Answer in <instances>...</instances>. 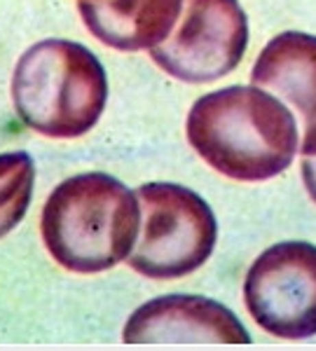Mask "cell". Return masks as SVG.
Here are the masks:
<instances>
[{"instance_id":"cell-1","label":"cell","mask_w":316,"mask_h":351,"mask_svg":"<svg viewBox=\"0 0 316 351\" xmlns=\"http://www.w3.org/2000/svg\"><path fill=\"white\" fill-rule=\"evenodd\" d=\"M297 122L284 101L260 87H225L190 108L185 134L208 167L239 183L284 173L300 150Z\"/></svg>"},{"instance_id":"cell-2","label":"cell","mask_w":316,"mask_h":351,"mask_svg":"<svg viewBox=\"0 0 316 351\" xmlns=\"http://www.w3.org/2000/svg\"><path fill=\"white\" fill-rule=\"evenodd\" d=\"M141 230L136 192L108 173L66 178L47 197L40 218L45 248L64 269L99 274L124 263Z\"/></svg>"},{"instance_id":"cell-3","label":"cell","mask_w":316,"mask_h":351,"mask_svg":"<svg viewBox=\"0 0 316 351\" xmlns=\"http://www.w3.org/2000/svg\"><path fill=\"white\" fill-rule=\"evenodd\" d=\"M14 110L26 127L49 138L92 132L108 101V77L89 47L49 38L28 47L12 75Z\"/></svg>"},{"instance_id":"cell-4","label":"cell","mask_w":316,"mask_h":351,"mask_svg":"<svg viewBox=\"0 0 316 351\" xmlns=\"http://www.w3.org/2000/svg\"><path fill=\"white\" fill-rule=\"evenodd\" d=\"M141 234L127 263L148 279H180L211 258L218 223L197 192L176 183H145L136 190Z\"/></svg>"},{"instance_id":"cell-5","label":"cell","mask_w":316,"mask_h":351,"mask_svg":"<svg viewBox=\"0 0 316 351\" xmlns=\"http://www.w3.org/2000/svg\"><path fill=\"white\" fill-rule=\"evenodd\" d=\"M248 47V19L239 0H185L180 24L150 59L180 82L204 84L232 73Z\"/></svg>"},{"instance_id":"cell-6","label":"cell","mask_w":316,"mask_h":351,"mask_svg":"<svg viewBox=\"0 0 316 351\" xmlns=\"http://www.w3.org/2000/svg\"><path fill=\"white\" fill-rule=\"evenodd\" d=\"M244 302L265 332L281 339L316 335V246L281 241L256 258L244 281Z\"/></svg>"},{"instance_id":"cell-7","label":"cell","mask_w":316,"mask_h":351,"mask_svg":"<svg viewBox=\"0 0 316 351\" xmlns=\"http://www.w3.org/2000/svg\"><path fill=\"white\" fill-rule=\"evenodd\" d=\"M122 339L127 344L251 342L246 328L225 304L199 295H165L141 304L129 316Z\"/></svg>"},{"instance_id":"cell-8","label":"cell","mask_w":316,"mask_h":351,"mask_svg":"<svg viewBox=\"0 0 316 351\" xmlns=\"http://www.w3.org/2000/svg\"><path fill=\"white\" fill-rule=\"evenodd\" d=\"M251 82L297 112L302 127V157L316 155V36L286 31L258 54Z\"/></svg>"},{"instance_id":"cell-9","label":"cell","mask_w":316,"mask_h":351,"mask_svg":"<svg viewBox=\"0 0 316 351\" xmlns=\"http://www.w3.org/2000/svg\"><path fill=\"white\" fill-rule=\"evenodd\" d=\"M77 10L99 43L117 52H141L167 40L183 0H77Z\"/></svg>"},{"instance_id":"cell-10","label":"cell","mask_w":316,"mask_h":351,"mask_svg":"<svg viewBox=\"0 0 316 351\" xmlns=\"http://www.w3.org/2000/svg\"><path fill=\"white\" fill-rule=\"evenodd\" d=\"M36 164L28 152L0 155V239L10 234L26 216L33 197Z\"/></svg>"},{"instance_id":"cell-11","label":"cell","mask_w":316,"mask_h":351,"mask_svg":"<svg viewBox=\"0 0 316 351\" xmlns=\"http://www.w3.org/2000/svg\"><path fill=\"white\" fill-rule=\"evenodd\" d=\"M302 180L312 202L316 204V155H307L302 160Z\"/></svg>"}]
</instances>
